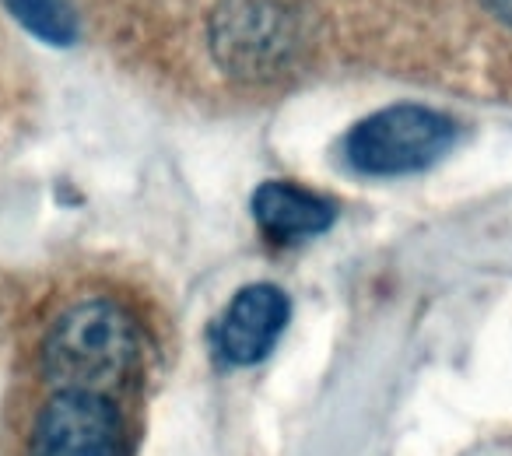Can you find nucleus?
Returning a JSON list of instances; mask_svg holds the SVG:
<instances>
[{"label": "nucleus", "instance_id": "39448f33", "mask_svg": "<svg viewBox=\"0 0 512 456\" xmlns=\"http://www.w3.org/2000/svg\"><path fill=\"white\" fill-rule=\"evenodd\" d=\"M288 295L278 285H246L214 327V351L228 365H256L274 351L278 337L288 327Z\"/></svg>", "mask_w": 512, "mask_h": 456}, {"label": "nucleus", "instance_id": "f03ea898", "mask_svg": "<svg viewBox=\"0 0 512 456\" xmlns=\"http://www.w3.org/2000/svg\"><path fill=\"white\" fill-rule=\"evenodd\" d=\"M453 141L456 123L439 109L390 106L358 120L341 151L362 176H411L439 162Z\"/></svg>", "mask_w": 512, "mask_h": 456}, {"label": "nucleus", "instance_id": "7ed1b4c3", "mask_svg": "<svg viewBox=\"0 0 512 456\" xmlns=\"http://www.w3.org/2000/svg\"><path fill=\"white\" fill-rule=\"evenodd\" d=\"M127 435L116 400L95 390H53L36 414L29 456H123Z\"/></svg>", "mask_w": 512, "mask_h": 456}, {"label": "nucleus", "instance_id": "20e7f679", "mask_svg": "<svg viewBox=\"0 0 512 456\" xmlns=\"http://www.w3.org/2000/svg\"><path fill=\"white\" fill-rule=\"evenodd\" d=\"M214 53L239 74H264L292 46V22L274 0H225L211 22Z\"/></svg>", "mask_w": 512, "mask_h": 456}, {"label": "nucleus", "instance_id": "f257e3e1", "mask_svg": "<svg viewBox=\"0 0 512 456\" xmlns=\"http://www.w3.org/2000/svg\"><path fill=\"white\" fill-rule=\"evenodd\" d=\"M39 365L53 390H116L141 365L137 316L109 295H81L46 323Z\"/></svg>", "mask_w": 512, "mask_h": 456}, {"label": "nucleus", "instance_id": "0eeeda50", "mask_svg": "<svg viewBox=\"0 0 512 456\" xmlns=\"http://www.w3.org/2000/svg\"><path fill=\"white\" fill-rule=\"evenodd\" d=\"M11 15L32 32L53 46H71L78 36V22L67 0H4Z\"/></svg>", "mask_w": 512, "mask_h": 456}, {"label": "nucleus", "instance_id": "6e6552de", "mask_svg": "<svg viewBox=\"0 0 512 456\" xmlns=\"http://www.w3.org/2000/svg\"><path fill=\"white\" fill-rule=\"evenodd\" d=\"M491 8V15L498 18V22H505V25H512V0H484Z\"/></svg>", "mask_w": 512, "mask_h": 456}, {"label": "nucleus", "instance_id": "423d86ee", "mask_svg": "<svg viewBox=\"0 0 512 456\" xmlns=\"http://www.w3.org/2000/svg\"><path fill=\"white\" fill-rule=\"evenodd\" d=\"M253 218L278 243L320 236L334 225L337 204L330 197L295 183H264L253 193Z\"/></svg>", "mask_w": 512, "mask_h": 456}]
</instances>
